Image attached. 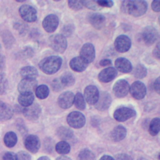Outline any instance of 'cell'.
<instances>
[{"mask_svg": "<svg viewBox=\"0 0 160 160\" xmlns=\"http://www.w3.org/2000/svg\"><path fill=\"white\" fill-rule=\"evenodd\" d=\"M99 160H114V159L109 155H104L102 156Z\"/></svg>", "mask_w": 160, "mask_h": 160, "instance_id": "f907efd6", "label": "cell"}, {"mask_svg": "<svg viewBox=\"0 0 160 160\" xmlns=\"http://www.w3.org/2000/svg\"><path fill=\"white\" fill-rule=\"evenodd\" d=\"M3 160H16V154L11 152H6L2 157Z\"/></svg>", "mask_w": 160, "mask_h": 160, "instance_id": "ee69618b", "label": "cell"}, {"mask_svg": "<svg viewBox=\"0 0 160 160\" xmlns=\"http://www.w3.org/2000/svg\"><path fill=\"white\" fill-rule=\"evenodd\" d=\"M82 6L86 7L87 8L92 10H99L101 8L98 6L96 1H81Z\"/></svg>", "mask_w": 160, "mask_h": 160, "instance_id": "d590c367", "label": "cell"}, {"mask_svg": "<svg viewBox=\"0 0 160 160\" xmlns=\"http://www.w3.org/2000/svg\"><path fill=\"white\" fill-rule=\"evenodd\" d=\"M21 17L25 21L32 22L37 19V11L32 6L28 4L22 5L19 10Z\"/></svg>", "mask_w": 160, "mask_h": 160, "instance_id": "8992f818", "label": "cell"}, {"mask_svg": "<svg viewBox=\"0 0 160 160\" xmlns=\"http://www.w3.org/2000/svg\"><path fill=\"white\" fill-rule=\"evenodd\" d=\"M122 9L134 17H139L146 12L148 4L144 1H125L122 2Z\"/></svg>", "mask_w": 160, "mask_h": 160, "instance_id": "6da1fadb", "label": "cell"}, {"mask_svg": "<svg viewBox=\"0 0 160 160\" xmlns=\"http://www.w3.org/2000/svg\"><path fill=\"white\" fill-rule=\"evenodd\" d=\"M79 57L87 64L92 62L95 58V49L93 44L89 42L84 44L80 50Z\"/></svg>", "mask_w": 160, "mask_h": 160, "instance_id": "5b68a950", "label": "cell"}, {"mask_svg": "<svg viewBox=\"0 0 160 160\" xmlns=\"http://www.w3.org/2000/svg\"><path fill=\"white\" fill-rule=\"evenodd\" d=\"M99 64L101 66H107L111 64V61L108 59H103L100 61Z\"/></svg>", "mask_w": 160, "mask_h": 160, "instance_id": "681fc988", "label": "cell"}, {"mask_svg": "<svg viewBox=\"0 0 160 160\" xmlns=\"http://www.w3.org/2000/svg\"><path fill=\"white\" fill-rule=\"evenodd\" d=\"M59 24L58 17L53 14H49L42 21V27L48 32H53L57 29Z\"/></svg>", "mask_w": 160, "mask_h": 160, "instance_id": "2e32d148", "label": "cell"}, {"mask_svg": "<svg viewBox=\"0 0 160 160\" xmlns=\"http://www.w3.org/2000/svg\"><path fill=\"white\" fill-rule=\"evenodd\" d=\"M38 160H50V159L47 156H42L40 157Z\"/></svg>", "mask_w": 160, "mask_h": 160, "instance_id": "f5cc1de1", "label": "cell"}, {"mask_svg": "<svg viewBox=\"0 0 160 160\" xmlns=\"http://www.w3.org/2000/svg\"><path fill=\"white\" fill-rule=\"evenodd\" d=\"M112 102L110 94L107 92H101L99 94L98 99L94 104L96 109L98 111H103L109 108Z\"/></svg>", "mask_w": 160, "mask_h": 160, "instance_id": "5bb4252c", "label": "cell"}, {"mask_svg": "<svg viewBox=\"0 0 160 160\" xmlns=\"http://www.w3.org/2000/svg\"><path fill=\"white\" fill-rule=\"evenodd\" d=\"M49 46L56 52L62 53L67 48V41L65 37L61 34H56L49 38Z\"/></svg>", "mask_w": 160, "mask_h": 160, "instance_id": "3957f363", "label": "cell"}, {"mask_svg": "<svg viewBox=\"0 0 160 160\" xmlns=\"http://www.w3.org/2000/svg\"><path fill=\"white\" fill-rule=\"evenodd\" d=\"M126 129L121 125H118L112 129L111 136L114 141L118 142L122 140L126 137Z\"/></svg>", "mask_w": 160, "mask_h": 160, "instance_id": "cb8c5ba5", "label": "cell"}, {"mask_svg": "<svg viewBox=\"0 0 160 160\" xmlns=\"http://www.w3.org/2000/svg\"><path fill=\"white\" fill-rule=\"evenodd\" d=\"M153 55L154 57H156L158 59H159L160 57V53H159V43H158L155 48L153 50Z\"/></svg>", "mask_w": 160, "mask_h": 160, "instance_id": "c3c4849f", "label": "cell"}, {"mask_svg": "<svg viewBox=\"0 0 160 160\" xmlns=\"http://www.w3.org/2000/svg\"><path fill=\"white\" fill-rule=\"evenodd\" d=\"M13 109L12 107L6 103L0 104V121H8L12 118Z\"/></svg>", "mask_w": 160, "mask_h": 160, "instance_id": "603a6c76", "label": "cell"}, {"mask_svg": "<svg viewBox=\"0 0 160 160\" xmlns=\"http://www.w3.org/2000/svg\"><path fill=\"white\" fill-rule=\"evenodd\" d=\"M40 146V140L36 135L30 134L24 140L25 148L32 153H36L39 149Z\"/></svg>", "mask_w": 160, "mask_h": 160, "instance_id": "e0dca14e", "label": "cell"}, {"mask_svg": "<svg viewBox=\"0 0 160 160\" xmlns=\"http://www.w3.org/2000/svg\"><path fill=\"white\" fill-rule=\"evenodd\" d=\"M8 88V79L4 74H0V94H4Z\"/></svg>", "mask_w": 160, "mask_h": 160, "instance_id": "8d00e7d4", "label": "cell"}, {"mask_svg": "<svg viewBox=\"0 0 160 160\" xmlns=\"http://www.w3.org/2000/svg\"><path fill=\"white\" fill-rule=\"evenodd\" d=\"M49 93V89L48 86L45 84H41L39 86H37V88L35 89V94L38 98L40 99H43L46 98Z\"/></svg>", "mask_w": 160, "mask_h": 160, "instance_id": "f546056e", "label": "cell"}, {"mask_svg": "<svg viewBox=\"0 0 160 160\" xmlns=\"http://www.w3.org/2000/svg\"><path fill=\"white\" fill-rule=\"evenodd\" d=\"M20 74L24 78L35 79L38 76L37 69L33 66H25L20 71Z\"/></svg>", "mask_w": 160, "mask_h": 160, "instance_id": "d4e9b609", "label": "cell"}, {"mask_svg": "<svg viewBox=\"0 0 160 160\" xmlns=\"http://www.w3.org/2000/svg\"><path fill=\"white\" fill-rule=\"evenodd\" d=\"M117 70L113 67H109L102 70L98 74L99 81L106 83L113 80L117 76Z\"/></svg>", "mask_w": 160, "mask_h": 160, "instance_id": "d6986e66", "label": "cell"}, {"mask_svg": "<svg viewBox=\"0 0 160 160\" xmlns=\"http://www.w3.org/2000/svg\"><path fill=\"white\" fill-rule=\"evenodd\" d=\"M62 59L58 56H51L42 59L39 63L40 69L45 74H52L60 69Z\"/></svg>", "mask_w": 160, "mask_h": 160, "instance_id": "7a4b0ae2", "label": "cell"}, {"mask_svg": "<svg viewBox=\"0 0 160 160\" xmlns=\"http://www.w3.org/2000/svg\"><path fill=\"white\" fill-rule=\"evenodd\" d=\"M57 136L61 139L65 141L70 139L73 136V131L68 127L61 126L56 131Z\"/></svg>", "mask_w": 160, "mask_h": 160, "instance_id": "484cf974", "label": "cell"}, {"mask_svg": "<svg viewBox=\"0 0 160 160\" xmlns=\"http://www.w3.org/2000/svg\"><path fill=\"white\" fill-rule=\"evenodd\" d=\"M131 46V41L126 35H119L114 41V47L117 51L125 52L129 51Z\"/></svg>", "mask_w": 160, "mask_h": 160, "instance_id": "7c38bea8", "label": "cell"}, {"mask_svg": "<svg viewBox=\"0 0 160 160\" xmlns=\"http://www.w3.org/2000/svg\"><path fill=\"white\" fill-rule=\"evenodd\" d=\"M56 160H71V158H69L68 156H60L56 158Z\"/></svg>", "mask_w": 160, "mask_h": 160, "instance_id": "816d5d0a", "label": "cell"}, {"mask_svg": "<svg viewBox=\"0 0 160 160\" xmlns=\"http://www.w3.org/2000/svg\"><path fill=\"white\" fill-rule=\"evenodd\" d=\"M158 32L153 26L146 27L142 33V38L144 43L149 46L154 44L158 39Z\"/></svg>", "mask_w": 160, "mask_h": 160, "instance_id": "4fadbf2b", "label": "cell"}, {"mask_svg": "<svg viewBox=\"0 0 160 160\" xmlns=\"http://www.w3.org/2000/svg\"><path fill=\"white\" fill-rule=\"evenodd\" d=\"M74 30V26L72 24H67L62 29V34L64 37H68L71 36Z\"/></svg>", "mask_w": 160, "mask_h": 160, "instance_id": "f35d334b", "label": "cell"}, {"mask_svg": "<svg viewBox=\"0 0 160 160\" xmlns=\"http://www.w3.org/2000/svg\"><path fill=\"white\" fill-rule=\"evenodd\" d=\"M74 104L76 108L79 110H84L86 108V102L84 96L80 92H77L74 96Z\"/></svg>", "mask_w": 160, "mask_h": 160, "instance_id": "d6a6232c", "label": "cell"}, {"mask_svg": "<svg viewBox=\"0 0 160 160\" xmlns=\"http://www.w3.org/2000/svg\"><path fill=\"white\" fill-rule=\"evenodd\" d=\"M33 54L32 49L30 48H26L22 50L21 55L25 58H29L32 56Z\"/></svg>", "mask_w": 160, "mask_h": 160, "instance_id": "f6af8a7d", "label": "cell"}, {"mask_svg": "<svg viewBox=\"0 0 160 160\" xmlns=\"http://www.w3.org/2000/svg\"><path fill=\"white\" fill-rule=\"evenodd\" d=\"M160 120L159 118H155L151 120L149 126V132L152 136H156L159 132Z\"/></svg>", "mask_w": 160, "mask_h": 160, "instance_id": "4dcf8cb0", "label": "cell"}, {"mask_svg": "<svg viewBox=\"0 0 160 160\" xmlns=\"http://www.w3.org/2000/svg\"><path fill=\"white\" fill-rule=\"evenodd\" d=\"M97 4L99 6L101 7H106V8H111L114 4V2L112 1H104V0H100V1H96Z\"/></svg>", "mask_w": 160, "mask_h": 160, "instance_id": "b9f144b4", "label": "cell"}, {"mask_svg": "<svg viewBox=\"0 0 160 160\" xmlns=\"http://www.w3.org/2000/svg\"><path fill=\"white\" fill-rule=\"evenodd\" d=\"M129 84L124 79H119L114 84L112 91L114 94L119 98L125 97L129 91Z\"/></svg>", "mask_w": 160, "mask_h": 160, "instance_id": "9c48e42d", "label": "cell"}, {"mask_svg": "<svg viewBox=\"0 0 160 160\" xmlns=\"http://www.w3.org/2000/svg\"><path fill=\"white\" fill-rule=\"evenodd\" d=\"M71 69L76 72H82L88 67V64L86 63L79 56L72 58L69 62Z\"/></svg>", "mask_w": 160, "mask_h": 160, "instance_id": "7402d4cb", "label": "cell"}, {"mask_svg": "<svg viewBox=\"0 0 160 160\" xmlns=\"http://www.w3.org/2000/svg\"><path fill=\"white\" fill-rule=\"evenodd\" d=\"M18 141V138L16 134L12 132L9 131L6 133L4 137V142L5 145L8 148H12L14 147Z\"/></svg>", "mask_w": 160, "mask_h": 160, "instance_id": "83f0119b", "label": "cell"}, {"mask_svg": "<svg viewBox=\"0 0 160 160\" xmlns=\"http://www.w3.org/2000/svg\"><path fill=\"white\" fill-rule=\"evenodd\" d=\"M89 22L96 29H101L106 24L105 17L99 13H91L88 17Z\"/></svg>", "mask_w": 160, "mask_h": 160, "instance_id": "ffe728a7", "label": "cell"}, {"mask_svg": "<svg viewBox=\"0 0 160 160\" xmlns=\"http://www.w3.org/2000/svg\"><path fill=\"white\" fill-rule=\"evenodd\" d=\"M55 149L60 154H66L70 152L71 146L66 141H61L56 144Z\"/></svg>", "mask_w": 160, "mask_h": 160, "instance_id": "f1b7e54d", "label": "cell"}, {"mask_svg": "<svg viewBox=\"0 0 160 160\" xmlns=\"http://www.w3.org/2000/svg\"><path fill=\"white\" fill-rule=\"evenodd\" d=\"M138 160H148V159H146V158H140Z\"/></svg>", "mask_w": 160, "mask_h": 160, "instance_id": "db71d44e", "label": "cell"}, {"mask_svg": "<svg viewBox=\"0 0 160 160\" xmlns=\"http://www.w3.org/2000/svg\"><path fill=\"white\" fill-rule=\"evenodd\" d=\"M24 116L29 121H35L39 118L41 113V108L38 103H32L25 107L22 111Z\"/></svg>", "mask_w": 160, "mask_h": 160, "instance_id": "30bf717a", "label": "cell"}, {"mask_svg": "<svg viewBox=\"0 0 160 160\" xmlns=\"http://www.w3.org/2000/svg\"><path fill=\"white\" fill-rule=\"evenodd\" d=\"M74 95L71 91H66L60 94L58 99V103L59 107L62 109H68L74 103Z\"/></svg>", "mask_w": 160, "mask_h": 160, "instance_id": "ac0fdd59", "label": "cell"}, {"mask_svg": "<svg viewBox=\"0 0 160 160\" xmlns=\"http://www.w3.org/2000/svg\"><path fill=\"white\" fill-rule=\"evenodd\" d=\"M67 122L71 127L75 129H79L84 126L86 118L84 114L79 111H73L68 114Z\"/></svg>", "mask_w": 160, "mask_h": 160, "instance_id": "277c9868", "label": "cell"}, {"mask_svg": "<svg viewBox=\"0 0 160 160\" xmlns=\"http://www.w3.org/2000/svg\"><path fill=\"white\" fill-rule=\"evenodd\" d=\"M136 114V112L133 109L128 107H121L115 110L113 116L115 120L123 122L135 116Z\"/></svg>", "mask_w": 160, "mask_h": 160, "instance_id": "52a82bcc", "label": "cell"}, {"mask_svg": "<svg viewBox=\"0 0 160 160\" xmlns=\"http://www.w3.org/2000/svg\"><path fill=\"white\" fill-rule=\"evenodd\" d=\"M159 78L158 77L154 82V89L155 91L159 94L160 92V86H159Z\"/></svg>", "mask_w": 160, "mask_h": 160, "instance_id": "7dc6e473", "label": "cell"}, {"mask_svg": "<svg viewBox=\"0 0 160 160\" xmlns=\"http://www.w3.org/2000/svg\"><path fill=\"white\" fill-rule=\"evenodd\" d=\"M51 87H52V89H53V91H57V92L59 91H61L62 89H63L65 88L64 86V85L62 84L59 78L54 79L52 81Z\"/></svg>", "mask_w": 160, "mask_h": 160, "instance_id": "74e56055", "label": "cell"}, {"mask_svg": "<svg viewBox=\"0 0 160 160\" xmlns=\"http://www.w3.org/2000/svg\"><path fill=\"white\" fill-rule=\"evenodd\" d=\"M116 69L122 73H128L132 69L131 62L124 58H119L116 59L114 62Z\"/></svg>", "mask_w": 160, "mask_h": 160, "instance_id": "44dd1931", "label": "cell"}, {"mask_svg": "<svg viewBox=\"0 0 160 160\" xmlns=\"http://www.w3.org/2000/svg\"><path fill=\"white\" fill-rule=\"evenodd\" d=\"M114 160H132V159L127 154L121 153L116 155Z\"/></svg>", "mask_w": 160, "mask_h": 160, "instance_id": "7bdbcfd3", "label": "cell"}, {"mask_svg": "<svg viewBox=\"0 0 160 160\" xmlns=\"http://www.w3.org/2000/svg\"><path fill=\"white\" fill-rule=\"evenodd\" d=\"M59 79L64 87L72 86L75 82V78L69 72H65Z\"/></svg>", "mask_w": 160, "mask_h": 160, "instance_id": "1f68e13d", "label": "cell"}, {"mask_svg": "<svg viewBox=\"0 0 160 160\" xmlns=\"http://www.w3.org/2000/svg\"><path fill=\"white\" fill-rule=\"evenodd\" d=\"M131 96L136 99H142L146 94V88L144 84L139 81L134 82L129 88Z\"/></svg>", "mask_w": 160, "mask_h": 160, "instance_id": "8fae6325", "label": "cell"}, {"mask_svg": "<svg viewBox=\"0 0 160 160\" xmlns=\"http://www.w3.org/2000/svg\"><path fill=\"white\" fill-rule=\"evenodd\" d=\"M160 2L159 1H153L151 4V8L155 12L160 11Z\"/></svg>", "mask_w": 160, "mask_h": 160, "instance_id": "bcb514c9", "label": "cell"}, {"mask_svg": "<svg viewBox=\"0 0 160 160\" xmlns=\"http://www.w3.org/2000/svg\"><path fill=\"white\" fill-rule=\"evenodd\" d=\"M68 2L69 7L74 11L80 10L83 7L81 1H68Z\"/></svg>", "mask_w": 160, "mask_h": 160, "instance_id": "ab89813d", "label": "cell"}, {"mask_svg": "<svg viewBox=\"0 0 160 160\" xmlns=\"http://www.w3.org/2000/svg\"><path fill=\"white\" fill-rule=\"evenodd\" d=\"M38 86V82L36 79L24 78L21 80L18 86L20 94L32 93Z\"/></svg>", "mask_w": 160, "mask_h": 160, "instance_id": "ba28073f", "label": "cell"}, {"mask_svg": "<svg viewBox=\"0 0 160 160\" xmlns=\"http://www.w3.org/2000/svg\"><path fill=\"white\" fill-rule=\"evenodd\" d=\"M34 99V97L33 93L20 94L18 97V102L21 106L24 107H27L33 103Z\"/></svg>", "mask_w": 160, "mask_h": 160, "instance_id": "4316f807", "label": "cell"}, {"mask_svg": "<svg viewBox=\"0 0 160 160\" xmlns=\"http://www.w3.org/2000/svg\"><path fill=\"white\" fill-rule=\"evenodd\" d=\"M79 160H95V156L93 152L88 149L82 150L78 155Z\"/></svg>", "mask_w": 160, "mask_h": 160, "instance_id": "e575fe53", "label": "cell"}, {"mask_svg": "<svg viewBox=\"0 0 160 160\" xmlns=\"http://www.w3.org/2000/svg\"><path fill=\"white\" fill-rule=\"evenodd\" d=\"M147 74V69L142 64H138L134 71V76L138 79H142L144 78Z\"/></svg>", "mask_w": 160, "mask_h": 160, "instance_id": "836d02e7", "label": "cell"}, {"mask_svg": "<svg viewBox=\"0 0 160 160\" xmlns=\"http://www.w3.org/2000/svg\"><path fill=\"white\" fill-rule=\"evenodd\" d=\"M99 94V92L96 86L89 85L84 89V98L89 104L93 105L96 102Z\"/></svg>", "mask_w": 160, "mask_h": 160, "instance_id": "9a60e30c", "label": "cell"}, {"mask_svg": "<svg viewBox=\"0 0 160 160\" xmlns=\"http://www.w3.org/2000/svg\"><path fill=\"white\" fill-rule=\"evenodd\" d=\"M16 160H31V157L27 152L21 151L16 154Z\"/></svg>", "mask_w": 160, "mask_h": 160, "instance_id": "60d3db41", "label": "cell"}]
</instances>
